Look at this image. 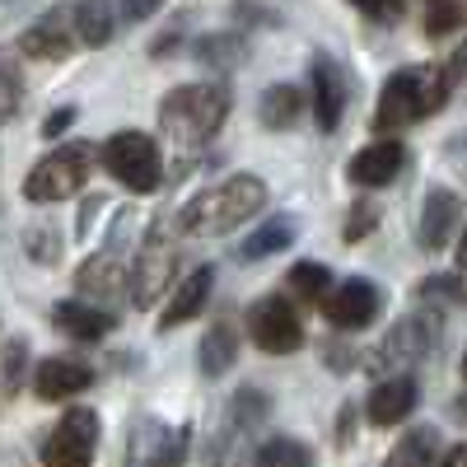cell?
<instances>
[{"instance_id": "6da1fadb", "label": "cell", "mask_w": 467, "mask_h": 467, "mask_svg": "<svg viewBox=\"0 0 467 467\" xmlns=\"http://www.w3.org/2000/svg\"><path fill=\"white\" fill-rule=\"evenodd\" d=\"M458 80V57L435 75V70H398L383 80L379 94V112H374V131H402L407 122H420L444 108L449 89Z\"/></svg>"}, {"instance_id": "7a4b0ae2", "label": "cell", "mask_w": 467, "mask_h": 467, "mask_svg": "<svg viewBox=\"0 0 467 467\" xmlns=\"http://www.w3.org/2000/svg\"><path fill=\"white\" fill-rule=\"evenodd\" d=\"M266 206V182L253 173H234L220 187L202 192L197 202H187L182 211V234L192 239H220V234L239 229L244 220H253Z\"/></svg>"}, {"instance_id": "3957f363", "label": "cell", "mask_w": 467, "mask_h": 467, "mask_svg": "<svg viewBox=\"0 0 467 467\" xmlns=\"http://www.w3.org/2000/svg\"><path fill=\"white\" fill-rule=\"evenodd\" d=\"M229 117V94L220 85H178L164 94L160 103V127L173 136V140H211Z\"/></svg>"}, {"instance_id": "277c9868", "label": "cell", "mask_w": 467, "mask_h": 467, "mask_svg": "<svg viewBox=\"0 0 467 467\" xmlns=\"http://www.w3.org/2000/svg\"><path fill=\"white\" fill-rule=\"evenodd\" d=\"M89 169H94V145L70 140V145L43 154V160L33 164V173L24 178V197L28 202H61V197L85 187Z\"/></svg>"}, {"instance_id": "5b68a950", "label": "cell", "mask_w": 467, "mask_h": 467, "mask_svg": "<svg viewBox=\"0 0 467 467\" xmlns=\"http://www.w3.org/2000/svg\"><path fill=\"white\" fill-rule=\"evenodd\" d=\"M103 169L122 182V187L140 192V197L164 182L160 145H154V136H145V131H117V136H108V145H103Z\"/></svg>"}, {"instance_id": "8992f818", "label": "cell", "mask_w": 467, "mask_h": 467, "mask_svg": "<svg viewBox=\"0 0 467 467\" xmlns=\"http://www.w3.org/2000/svg\"><path fill=\"white\" fill-rule=\"evenodd\" d=\"M173 266H178V248L169 239V215H160L145 239L136 248V266H131V304L136 308H150L160 304V295L173 285Z\"/></svg>"}, {"instance_id": "52a82bcc", "label": "cell", "mask_w": 467, "mask_h": 467, "mask_svg": "<svg viewBox=\"0 0 467 467\" xmlns=\"http://www.w3.org/2000/svg\"><path fill=\"white\" fill-rule=\"evenodd\" d=\"M435 346H440V318L411 314V318H402L393 332H388L374 350H365L360 365H365L369 374H383L388 365H398V360H425Z\"/></svg>"}, {"instance_id": "ba28073f", "label": "cell", "mask_w": 467, "mask_h": 467, "mask_svg": "<svg viewBox=\"0 0 467 467\" xmlns=\"http://www.w3.org/2000/svg\"><path fill=\"white\" fill-rule=\"evenodd\" d=\"M248 337L266 356H290V350L304 346V323L295 314V304H285V295H266L248 308Z\"/></svg>"}, {"instance_id": "9c48e42d", "label": "cell", "mask_w": 467, "mask_h": 467, "mask_svg": "<svg viewBox=\"0 0 467 467\" xmlns=\"http://www.w3.org/2000/svg\"><path fill=\"white\" fill-rule=\"evenodd\" d=\"M99 449V416L89 407H75L61 416V425L47 435L43 444V462L52 467H85Z\"/></svg>"}, {"instance_id": "30bf717a", "label": "cell", "mask_w": 467, "mask_h": 467, "mask_svg": "<svg viewBox=\"0 0 467 467\" xmlns=\"http://www.w3.org/2000/svg\"><path fill=\"white\" fill-rule=\"evenodd\" d=\"M318 304H323L327 323H332V327H341V332H360V327H369V323L383 314V295H379V285H374V281H365V276L341 281V285H337V290H327Z\"/></svg>"}, {"instance_id": "8fae6325", "label": "cell", "mask_w": 467, "mask_h": 467, "mask_svg": "<svg viewBox=\"0 0 467 467\" xmlns=\"http://www.w3.org/2000/svg\"><path fill=\"white\" fill-rule=\"evenodd\" d=\"M346 103H350V75L337 57L318 52L314 57V112H318V127L323 131H337L341 117H346Z\"/></svg>"}, {"instance_id": "7c38bea8", "label": "cell", "mask_w": 467, "mask_h": 467, "mask_svg": "<svg viewBox=\"0 0 467 467\" xmlns=\"http://www.w3.org/2000/svg\"><path fill=\"white\" fill-rule=\"evenodd\" d=\"M458 192L453 187H435L431 197H425V211H420V229H416V239L425 253H440L449 248L453 239V229H458Z\"/></svg>"}, {"instance_id": "4fadbf2b", "label": "cell", "mask_w": 467, "mask_h": 467, "mask_svg": "<svg viewBox=\"0 0 467 467\" xmlns=\"http://www.w3.org/2000/svg\"><path fill=\"white\" fill-rule=\"evenodd\" d=\"M89 383H94V369L85 360H70V356L43 360V365H37V379H33V388H37V398H43V402L75 398V393H85Z\"/></svg>"}, {"instance_id": "5bb4252c", "label": "cell", "mask_w": 467, "mask_h": 467, "mask_svg": "<svg viewBox=\"0 0 467 467\" xmlns=\"http://www.w3.org/2000/svg\"><path fill=\"white\" fill-rule=\"evenodd\" d=\"M416 402H420V388H416V379L393 374V379H383V383L374 388V393H369L365 416H369L374 425H398V420H407V416L416 411Z\"/></svg>"}, {"instance_id": "9a60e30c", "label": "cell", "mask_w": 467, "mask_h": 467, "mask_svg": "<svg viewBox=\"0 0 467 467\" xmlns=\"http://www.w3.org/2000/svg\"><path fill=\"white\" fill-rule=\"evenodd\" d=\"M407 164V150L398 140H374L365 145L356 160H350V182H360V187H383V182H393Z\"/></svg>"}, {"instance_id": "2e32d148", "label": "cell", "mask_w": 467, "mask_h": 467, "mask_svg": "<svg viewBox=\"0 0 467 467\" xmlns=\"http://www.w3.org/2000/svg\"><path fill=\"white\" fill-rule=\"evenodd\" d=\"M211 285H215V271L211 266H197V271H192V276L173 290V299H169V308H164V332L169 327H182V323H192V318H197L202 314V308H206V299H211Z\"/></svg>"}, {"instance_id": "e0dca14e", "label": "cell", "mask_w": 467, "mask_h": 467, "mask_svg": "<svg viewBox=\"0 0 467 467\" xmlns=\"http://www.w3.org/2000/svg\"><path fill=\"white\" fill-rule=\"evenodd\" d=\"M52 323H57L66 337H75V341H103V337L112 332V314H103V308H94V304H85V299L57 304V308H52Z\"/></svg>"}, {"instance_id": "ac0fdd59", "label": "cell", "mask_w": 467, "mask_h": 467, "mask_svg": "<svg viewBox=\"0 0 467 467\" xmlns=\"http://www.w3.org/2000/svg\"><path fill=\"white\" fill-rule=\"evenodd\" d=\"M19 52L24 57H37V61H61L70 52V28L61 19V10H47L43 19H37L24 37H19Z\"/></svg>"}, {"instance_id": "d6986e66", "label": "cell", "mask_w": 467, "mask_h": 467, "mask_svg": "<svg viewBox=\"0 0 467 467\" xmlns=\"http://www.w3.org/2000/svg\"><path fill=\"white\" fill-rule=\"evenodd\" d=\"M234 360H239V327H234L229 318L211 323V332L202 337V369L211 379H220L224 369H234Z\"/></svg>"}, {"instance_id": "ffe728a7", "label": "cell", "mask_w": 467, "mask_h": 467, "mask_svg": "<svg viewBox=\"0 0 467 467\" xmlns=\"http://www.w3.org/2000/svg\"><path fill=\"white\" fill-rule=\"evenodd\" d=\"M299 112H304V99H299L295 85H271V89L262 94V103H257V117H262V127H266V131H285V127H295V122H299Z\"/></svg>"}, {"instance_id": "44dd1931", "label": "cell", "mask_w": 467, "mask_h": 467, "mask_svg": "<svg viewBox=\"0 0 467 467\" xmlns=\"http://www.w3.org/2000/svg\"><path fill=\"white\" fill-rule=\"evenodd\" d=\"M75 33H80V43H89V47L112 43L117 24H112V5H108V0H80V5H75Z\"/></svg>"}, {"instance_id": "7402d4cb", "label": "cell", "mask_w": 467, "mask_h": 467, "mask_svg": "<svg viewBox=\"0 0 467 467\" xmlns=\"http://www.w3.org/2000/svg\"><path fill=\"white\" fill-rule=\"evenodd\" d=\"M75 285H80L85 299H112L117 285H122V271H117L112 257H89L80 271H75Z\"/></svg>"}, {"instance_id": "603a6c76", "label": "cell", "mask_w": 467, "mask_h": 467, "mask_svg": "<svg viewBox=\"0 0 467 467\" xmlns=\"http://www.w3.org/2000/svg\"><path fill=\"white\" fill-rule=\"evenodd\" d=\"M290 244H295V220H271V224H262L257 234H248V244L239 248V257H244V262H262V257L281 253V248H290Z\"/></svg>"}, {"instance_id": "cb8c5ba5", "label": "cell", "mask_w": 467, "mask_h": 467, "mask_svg": "<svg viewBox=\"0 0 467 467\" xmlns=\"http://www.w3.org/2000/svg\"><path fill=\"white\" fill-rule=\"evenodd\" d=\"M398 467H420V462H435L440 458V431L435 425H420V431H411V435H402V444L388 453Z\"/></svg>"}, {"instance_id": "d4e9b609", "label": "cell", "mask_w": 467, "mask_h": 467, "mask_svg": "<svg viewBox=\"0 0 467 467\" xmlns=\"http://www.w3.org/2000/svg\"><path fill=\"white\" fill-rule=\"evenodd\" d=\"M285 285L295 290V299L318 304V299L327 295V285H332V271H327L323 262H299V266H290V281H285Z\"/></svg>"}, {"instance_id": "484cf974", "label": "cell", "mask_w": 467, "mask_h": 467, "mask_svg": "<svg viewBox=\"0 0 467 467\" xmlns=\"http://www.w3.org/2000/svg\"><path fill=\"white\" fill-rule=\"evenodd\" d=\"M257 462H262V467H276V462H295V467H304V462H314V449L299 444V440L276 435V440H266V444L257 449Z\"/></svg>"}, {"instance_id": "4316f807", "label": "cell", "mask_w": 467, "mask_h": 467, "mask_svg": "<svg viewBox=\"0 0 467 467\" xmlns=\"http://www.w3.org/2000/svg\"><path fill=\"white\" fill-rule=\"evenodd\" d=\"M197 57L206 61V66H220V70H229V66H239V57H244V43L239 37H202L197 43Z\"/></svg>"}, {"instance_id": "83f0119b", "label": "cell", "mask_w": 467, "mask_h": 467, "mask_svg": "<svg viewBox=\"0 0 467 467\" xmlns=\"http://www.w3.org/2000/svg\"><path fill=\"white\" fill-rule=\"evenodd\" d=\"M458 24H462V0H431V10H425V33L444 37Z\"/></svg>"}, {"instance_id": "f1b7e54d", "label": "cell", "mask_w": 467, "mask_h": 467, "mask_svg": "<svg viewBox=\"0 0 467 467\" xmlns=\"http://www.w3.org/2000/svg\"><path fill=\"white\" fill-rule=\"evenodd\" d=\"M266 416V398L257 393V388H244V393H234V407H229V420L234 425H253Z\"/></svg>"}, {"instance_id": "f546056e", "label": "cell", "mask_w": 467, "mask_h": 467, "mask_svg": "<svg viewBox=\"0 0 467 467\" xmlns=\"http://www.w3.org/2000/svg\"><path fill=\"white\" fill-rule=\"evenodd\" d=\"M374 224H379V206H369V202L350 206V220H346V244H356L360 234H369Z\"/></svg>"}, {"instance_id": "4dcf8cb0", "label": "cell", "mask_w": 467, "mask_h": 467, "mask_svg": "<svg viewBox=\"0 0 467 467\" xmlns=\"http://www.w3.org/2000/svg\"><path fill=\"white\" fill-rule=\"evenodd\" d=\"M420 295L425 299H449V304H458L462 299V290H458V276H431V281H420Z\"/></svg>"}, {"instance_id": "1f68e13d", "label": "cell", "mask_w": 467, "mask_h": 467, "mask_svg": "<svg viewBox=\"0 0 467 467\" xmlns=\"http://www.w3.org/2000/svg\"><path fill=\"white\" fill-rule=\"evenodd\" d=\"M24 360H28V346L24 341H10V350H5V388H19Z\"/></svg>"}, {"instance_id": "d6a6232c", "label": "cell", "mask_w": 467, "mask_h": 467, "mask_svg": "<svg viewBox=\"0 0 467 467\" xmlns=\"http://www.w3.org/2000/svg\"><path fill=\"white\" fill-rule=\"evenodd\" d=\"M356 5H360L365 15H374V19H383V24L402 15V0H356Z\"/></svg>"}, {"instance_id": "836d02e7", "label": "cell", "mask_w": 467, "mask_h": 467, "mask_svg": "<svg viewBox=\"0 0 467 467\" xmlns=\"http://www.w3.org/2000/svg\"><path fill=\"white\" fill-rule=\"evenodd\" d=\"M182 449H187V431H173V435H164V449L154 453V462H173V458H182Z\"/></svg>"}, {"instance_id": "e575fe53", "label": "cell", "mask_w": 467, "mask_h": 467, "mask_svg": "<svg viewBox=\"0 0 467 467\" xmlns=\"http://www.w3.org/2000/svg\"><path fill=\"white\" fill-rule=\"evenodd\" d=\"M160 5H164V0H122L127 19H136V24H140V19H150L154 10H160Z\"/></svg>"}, {"instance_id": "d590c367", "label": "cell", "mask_w": 467, "mask_h": 467, "mask_svg": "<svg viewBox=\"0 0 467 467\" xmlns=\"http://www.w3.org/2000/svg\"><path fill=\"white\" fill-rule=\"evenodd\" d=\"M70 122H75V108H61V112H52L47 122H43V136H61Z\"/></svg>"}]
</instances>
